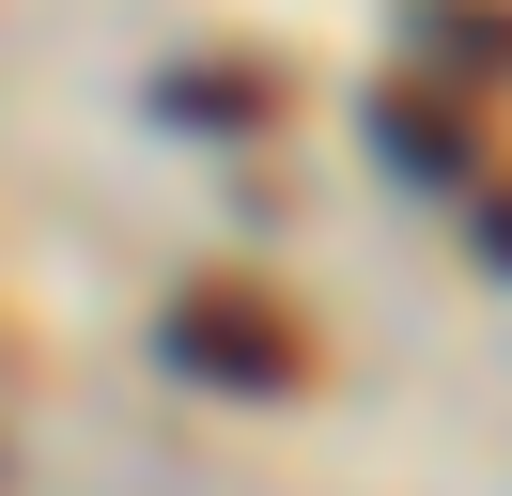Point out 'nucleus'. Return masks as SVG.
<instances>
[{
  "mask_svg": "<svg viewBox=\"0 0 512 496\" xmlns=\"http://www.w3.org/2000/svg\"><path fill=\"white\" fill-rule=\"evenodd\" d=\"M171 357H187L202 388H295V372H311L295 326L264 295H233V279H187V295H171Z\"/></svg>",
  "mask_w": 512,
  "mask_h": 496,
  "instance_id": "f257e3e1",
  "label": "nucleus"
},
{
  "mask_svg": "<svg viewBox=\"0 0 512 496\" xmlns=\"http://www.w3.org/2000/svg\"><path fill=\"white\" fill-rule=\"evenodd\" d=\"M373 155H388V171H419V186H450V171H466L450 93H388V109H373Z\"/></svg>",
  "mask_w": 512,
  "mask_h": 496,
  "instance_id": "f03ea898",
  "label": "nucleus"
},
{
  "mask_svg": "<svg viewBox=\"0 0 512 496\" xmlns=\"http://www.w3.org/2000/svg\"><path fill=\"white\" fill-rule=\"evenodd\" d=\"M419 31L466 47V62H512V16H497V0H419Z\"/></svg>",
  "mask_w": 512,
  "mask_h": 496,
  "instance_id": "7ed1b4c3",
  "label": "nucleus"
},
{
  "mask_svg": "<svg viewBox=\"0 0 512 496\" xmlns=\"http://www.w3.org/2000/svg\"><path fill=\"white\" fill-rule=\"evenodd\" d=\"M481 248H497V264H512V202H481Z\"/></svg>",
  "mask_w": 512,
  "mask_h": 496,
  "instance_id": "20e7f679",
  "label": "nucleus"
}]
</instances>
